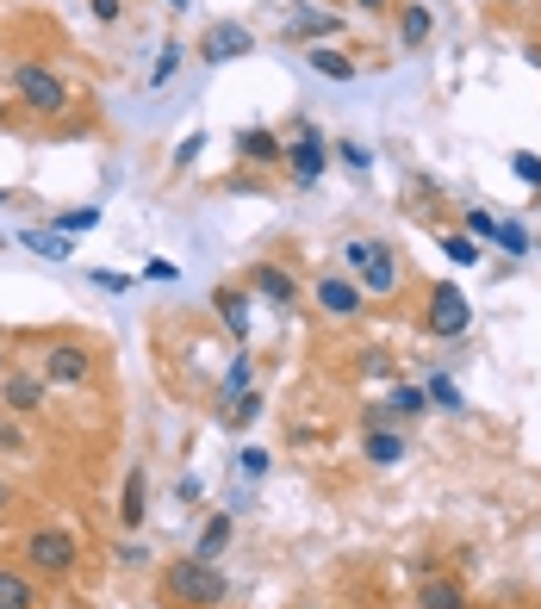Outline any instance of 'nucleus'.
Listing matches in <instances>:
<instances>
[{
	"mask_svg": "<svg viewBox=\"0 0 541 609\" xmlns=\"http://www.w3.org/2000/svg\"><path fill=\"white\" fill-rule=\"evenodd\" d=\"M225 597H231V578L218 572V560L187 553V560L162 566V604L169 609H218Z\"/></svg>",
	"mask_w": 541,
	"mask_h": 609,
	"instance_id": "1",
	"label": "nucleus"
},
{
	"mask_svg": "<svg viewBox=\"0 0 541 609\" xmlns=\"http://www.w3.org/2000/svg\"><path fill=\"white\" fill-rule=\"evenodd\" d=\"M20 553H25V572H32V578H69L76 560H81L69 529H25Z\"/></svg>",
	"mask_w": 541,
	"mask_h": 609,
	"instance_id": "2",
	"label": "nucleus"
},
{
	"mask_svg": "<svg viewBox=\"0 0 541 609\" xmlns=\"http://www.w3.org/2000/svg\"><path fill=\"white\" fill-rule=\"evenodd\" d=\"M343 262L355 267V274H361V286H368V292H380V299H387V292H399V280H405L399 255H392L387 243H373V237H348V243H343Z\"/></svg>",
	"mask_w": 541,
	"mask_h": 609,
	"instance_id": "3",
	"label": "nucleus"
},
{
	"mask_svg": "<svg viewBox=\"0 0 541 609\" xmlns=\"http://www.w3.org/2000/svg\"><path fill=\"white\" fill-rule=\"evenodd\" d=\"M13 94H20L25 113H38V118L69 113V88H62L50 69H38V62H20V69H13Z\"/></svg>",
	"mask_w": 541,
	"mask_h": 609,
	"instance_id": "4",
	"label": "nucleus"
},
{
	"mask_svg": "<svg viewBox=\"0 0 541 609\" xmlns=\"http://www.w3.org/2000/svg\"><path fill=\"white\" fill-rule=\"evenodd\" d=\"M44 399H50V380H44V374H25V367H7V374H0V404H7V417H38Z\"/></svg>",
	"mask_w": 541,
	"mask_h": 609,
	"instance_id": "5",
	"label": "nucleus"
},
{
	"mask_svg": "<svg viewBox=\"0 0 541 609\" xmlns=\"http://www.w3.org/2000/svg\"><path fill=\"white\" fill-rule=\"evenodd\" d=\"M255 50V32L243 20H212L199 32V62H237Z\"/></svg>",
	"mask_w": 541,
	"mask_h": 609,
	"instance_id": "6",
	"label": "nucleus"
},
{
	"mask_svg": "<svg viewBox=\"0 0 541 609\" xmlns=\"http://www.w3.org/2000/svg\"><path fill=\"white\" fill-rule=\"evenodd\" d=\"M44 380L50 386H88L94 380V348L88 343H50L44 348Z\"/></svg>",
	"mask_w": 541,
	"mask_h": 609,
	"instance_id": "7",
	"label": "nucleus"
},
{
	"mask_svg": "<svg viewBox=\"0 0 541 609\" xmlns=\"http://www.w3.org/2000/svg\"><path fill=\"white\" fill-rule=\"evenodd\" d=\"M467 318H473V311H467V292H461V286H436V292H429V311H424V330H429V336L454 343V336L467 330Z\"/></svg>",
	"mask_w": 541,
	"mask_h": 609,
	"instance_id": "8",
	"label": "nucleus"
},
{
	"mask_svg": "<svg viewBox=\"0 0 541 609\" xmlns=\"http://www.w3.org/2000/svg\"><path fill=\"white\" fill-rule=\"evenodd\" d=\"M287 162H292V181H299V187H318V174H324V143H318V125H311V118H299Z\"/></svg>",
	"mask_w": 541,
	"mask_h": 609,
	"instance_id": "9",
	"label": "nucleus"
},
{
	"mask_svg": "<svg viewBox=\"0 0 541 609\" xmlns=\"http://www.w3.org/2000/svg\"><path fill=\"white\" fill-rule=\"evenodd\" d=\"M318 311H324V318H355V311H361V286L348 280V274H324V280H318Z\"/></svg>",
	"mask_w": 541,
	"mask_h": 609,
	"instance_id": "10",
	"label": "nucleus"
},
{
	"mask_svg": "<svg viewBox=\"0 0 541 609\" xmlns=\"http://www.w3.org/2000/svg\"><path fill=\"white\" fill-rule=\"evenodd\" d=\"M250 286H255L268 304H287V311L299 304V280H292L280 262H255V267H250Z\"/></svg>",
	"mask_w": 541,
	"mask_h": 609,
	"instance_id": "11",
	"label": "nucleus"
},
{
	"mask_svg": "<svg viewBox=\"0 0 541 609\" xmlns=\"http://www.w3.org/2000/svg\"><path fill=\"white\" fill-rule=\"evenodd\" d=\"M143 510H150V479H143V467H131L125 473V497H118V522L143 529Z\"/></svg>",
	"mask_w": 541,
	"mask_h": 609,
	"instance_id": "12",
	"label": "nucleus"
},
{
	"mask_svg": "<svg viewBox=\"0 0 541 609\" xmlns=\"http://www.w3.org/2000/svg\"><path fill=\"white\" fill-rule=\"evenodd\" d=\"M0 609H38V585H32V572L0 566Z\"/></svg>",
	"mask_w": 541,
	"mask_h": 609,
	"instance_id": "13",
	"label": "nucleus"
},
{
	"mask_svg": "<svg viewBox=\"0 0 541 609\" xmlns=\"http://www.w3.org/2000/svg\"><path fill=\"white\" fill-rule=\"evenodd\" d=\"M237 156H243V162H255V169H268V162H280V156H287V143H280L274 131H237Z\"/></svg>",
	"mask_w": 541,
	"mask_h": 609,
	"instance_id": "14",
	"label": "nucleus"
},
{
	"mask_svg": "<svg viewBox=\"0 0 541 609\" xmlns=\"http://www.w3.org/2000/svg\"><path fill=\"white\" fill-rule=\"evenodd\" d=\"M429 32H436V13L417 7V0H405V7H399V44L417 50V44H429Z\"/></svg>",
	"mask_w": 541,
	"mask_h": 609,
	"instance_id": "15",
	"label": "nucleus"
},
{
	"mask_svg": "<svg viewBox=\"0 0 541 609\" xmlns=\"http://www.w3.org/2000/svg\"><path fill=\"white\" fill-rule=\"evenodd\" d=\"M231 535H237V516H231V510H218V516H206V529H199L194 553H199V560H218V553L231 548Z\"/></svg>",
	"mask_w": 541,
	"mask_h": 609,
	"instance_id": "16",
	"label": "nucleus"
},
{
	"mask_svg": "<svg viewBox=\"0 0 541 609\" xmlns=\"http://www.w3.org/2000/svg\"><path fill=\"white\" fill-rule=\"evenodd\" d=\"M424 411H429V392H424V386H392V392H387V417L417 423Z\"/></svg>",
	"mask_w": 541,
	"mask_h": 609,
	"instance_id": "17",
	"label": "nucleus"
},
{
	"mask_svg": "<svg viewBox=\"0 0 541 609\" xmlns=\"http://www.w3.org/2000/svg\"><path fill=\"white\" fill-rule=\"evenodd\" d=\"M218 318H225V330H231V336H250V299H243V292H237V286H218Z\"/></svg>",
	"mask_w": 541,
	"mask_h": 609,
	"instance_id": "18",
	"label": "nucleus"
},
{
	"mask_svg": "<svg viewBox=\"0 0 541 609\" xmlns=\"http://www.w3.org/2000/svg\"><path fill=\"white\" fill-rule=\"evenodd\" d=\"M405 455H411V448H405L399 429H368V460H373V467H399Z\"/></svg>",
	"mask_w": 541,
	"mask_h": 609,
	"instance_id": "19",
	"label": "nucleus"
},
{
	"mask_svg": "<svg viewBox=\"0 0 541 609\" xmlns=\"http://www.w3.org/2000/svg\"><path fill=\"white\" fill-rule=\"evenodd\" d=\"M330 32H343L336 13H292V20H287V44L292 38H330Z\"/></svg>",
	"mask_w": 541,
	"mask_h": 609,
	"instance_id": "20",
	"label": "nucleus"
},
{
	"mask_svg": "<svg viewBox=\"0 0 541 609\" xmlns=\"http://www.w3.org/2000/svg\"><path fill=\"white\" fill-rule=\"evenodd\" d=\"M311 69L324 81H355V57H343L336 44H318V50H311Z\"/></svg>",
	"mask_w": 541,
	"mask_h": 609,
	"instance_id": "21",
	"label": "nucleus"
},
{
	"mask_svg": "<svg viewBox=\"0 0 541 609\" xmlns=\"http://www.w3.org/2000/svg\"><path fill=\"white\" fill-rule=\"evenodd\" d=\"M0 448H7L13 460H32V455H38V441L25 436V429H20L13 417H0Z\"/></svg>",
	"mask_w": 541,
	"mask_h": 609,
	"instance_id": "22",
	"label": "nucleus"
},
{
	"mask_svg": "<svg viewBox=\"0 0 541 609\" xmlns=\"http://www.w3.org/2000/svg\"><path fill=\"white\" fill-rule=\"evenodd\" d=\"M442 255H448V262H461V267H473V262H480V237L448 230V237H442Z\"/></svg>",
	"mask_w": 541,
	"mask_h": 609,
	"instance_id": "23",
	"label": "nucleus"
},
{
	"mask_svg": "<svg viewBox=\"0 0 541 609\" xmlns=\"http://www.w3.org/2000/svg\"><path fill=\"white\" fill-rule=\"evenodd\" d=\"M20 243H25V249H38L44 262H69V243H62V237H44V230H25Z\"/></svg>",
	"mask_w": 541,
	"mask_h": 609,
	"instance_id": "24",
	"label": "nucleus"
},
{
	"mask_svg": "<svg viewBox=\"0 0 541 609\" xmlns=\"http://www.w3.org/2000/svg\"><path fill=\"white\" fill-rule=\"evenodd\" d=\"M181 57H187V50H181V44H162V57H156V69H150V88H162V81H174V69H181Z\"/></svg>",
	"mask_w": 541,
	"mask_h": 609,
	"instance_id": "25",
	"label": "nucleus"
},
{
	"mask_svg": "<svg viewBox=\"0 0 541 609\" xmlns=\"http://www.w3.org/2000/svg\"><path fill=\"white\" fill-rule=\"evenodd\" d=\"M94 225H100V206H76V211H62V218H57L62 237H76V230H94Z\"/></svg>",
	"mask_w": 541,
	"mask_h": 609,
	"instance_id": "26",
	"label": "nucleus"
},
{
	"mask_svg": "<svg viewBox=\"0 0 541 609\" xmlns=\"http://www.w3.org/2000/svg\"><path fill=\"white\" fill-rule=\"evenodd\" d=\"M424 392H429V404H442V411H461V386L442 380V374H436V380H429Z\"/></svg>",
	"mask_w": 541,
	"mask_h": 609,
	"instance_id": "27",
	"label": "nucleus"
},
{
	"mask_svg": "<svg viewBox=\"0 0 541 609\" xmlns=\"http://www.w3.org/2000/svg\"><path fill=\"white\" fill-rule=\"evenodd\" d=\"M250 380H255V361H250V355H237L231 374H225V392L237 399V392H250Z\"/></svg>",
	"mask_w": 541,
	"mask_h": 609,
	"instance_id": "28",
	"label": "nucleus"
},
{
	"mask_svg": "<svg viewBox=\"0 0 541 609\" xmlns=\"http://www.w3.org/2000/svg\"><path fill=\"white\" fill-rule=\"evenodd\" d=\"M424 609H461V585H424Z\"/></svg>",
	"mask_w": 541,
	"mask_h": 609,
	"instance_id": "29",
	"label": "nucleus"
},
{
	"mask_svg": "<svg viewBox=\"0 0 541 609\" xmlns=\"http://www.w3.org/2000/svg\"><path fill=\"white\" fill-rule=\"evenodd\" d=\"M492 243L510 249V255H529V237H522V225H498V230H492Z\"/></svg>",
	"mask_w": 541,
	"mask_h": 609,
	"instance_id": "30",
	"label": "nucleus"
},
{
	"mask_svg": "<svg viewBox=\"0 0 541 609\" xmlns=\"http://www.w3.org/2000/svg\"><path fill=\"white\" fill-rule=\"evenodd\" d=\"M510 169H517V181H529V187H541V156L517 150V156H510Z\"/></svg>",
	"mask_w": 541,
	"mask_h": 609,
	"instance_id": "31",
	"label": "nucleus"
},
{
	"mask_svg": "<svg viewBox=\"0 0 541 609\" xmlns=\"http://www.w3.org/2000/svg\"><path fill=\"white\" fill-rule=\"evenodd\" d=\"M336 156H343V162H348L355 174H368V169H373V150H368V143H343Z\"/></svg>",
	"mask_w": 541,
	"mask_h": 609,
	"instance_id": "32",
	"label": "nucleus"
},
{
	"mask_svg": "<svg viewBox=\"0 0 541 609\" xmlns=\"http://www.w3.org/2000/svg\"><path fill=\"white\" fill-rule=\"evenodd\" d=\"M492 230H498V218H492V211H467V237L492 243Z\"/></svg>",
	"mask_w": 541,
	"mask_h": 609,
	"instance_id": "33",
	"label": "nucleus"
},
{
	"mask_svg": "<svg viewBox=\"0 0 541 609\" xmlns=\"http://www.w3.org/2000/svg\"><path fill=\"white\" fill-rule=\"evenodd\" d=\"M255 411H262V399H255V392H243V404H231V429H243V423H255Z\"/></svg>",
	"mask_w": 541,
	"mask_h": 609,
	"instance_id": "34",
	"label": "nucleus"
},
{
	"mask_svg": "<svg viewBox=\"0 0 541 609\" xmlns=\"http://www.w3.org/2000/svg\"><path fill=\"white\" fill-rule=\"evenodd\" d=\"M88 7H94L100 25H118V13H125V0H88Z\"/></svg>",
	"mask_w": 541,
	"mask_h": 609,
	"instance_id": "35",
	"label": "nucleus"
},
{
	"mask_svg": "<svg viewBox=\"0 0 541 609\" xmlns=\"http://www.w3.org/2000/svg\"><path fill=\"white\" fill-rule=\"evenodd\" d=\"M243 473H268V455H262V448H243Z\"/></svg>",
	"mask_w": 541,
	"mask_h": 609,
	"instance_id": "36",
	"label": "nucleus"
},
{
	"mask_svg": "<svg viewBox=\"0 0 541 609\" xmlns=\"http://www.w3.org/2000/svg\"><path fill=\"white\" fill-rule=\"evenodd\" d=\"M361 13H392V0H355Z\"/></svg>",
	"mask_w": 541,
	"mask_h": 609,
	"instance_id": "37",
	"label": "nucleus"
},
{
	"mask_svg": "<svg viewBox=\"0 0 541 609\" xmlns=\"http://www.w3.org/2000/svg\"><path fill=\"white\" fill-rule=\"evenodd\" d=\"M13 510V485H7V479H0V516Z\"/></svg>",
	"mask_w": 541,
	"mask_h": 609,
	"instance_id": "38",
	"label": "nucleus"
},
{
	"mask_svg": "<svg viewBox=\"0 0 541 609\" xmlns=\"http://www.w3.org/2000/svg\"><path fill=\"white\" fill-rule=\"evenodd\" d=\"M0 125H7V100H0Z\"/></svg>",
	"mask_w": 541,
	"mask_h": 609,
	"instance_id": "39",
	"label": "nucleus"
},
{
	"mask_svg": "<svg viewBox=\"0 0 541 609\" xmlns=\"http://www.w3.org/2000/svg\"><path fill=\"white\" fill-rule=\"evenodd\" d=\"M0 374H7V348H0Z\"/></svg>",
	"mask_w": 541,
	"mask_h": 609,
	"instance_id": "40",
	"label": "nucleus"
},
{
	"mask_svg": "<svg viewBox=\"0 0 541 609\" xmlns=\"http://www.w3.org/2000/svg\"><path fill=\"white\" fill-rule=\"evenodd\" d=\"M0 206H7V193H0Z\"/></svg>",
	"mask_w": 541,
	"mask_h": 609,
	"instance_id": "41",
	"label": "nucleus"
}]
</instances>
